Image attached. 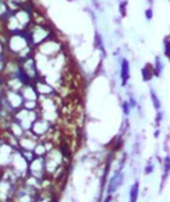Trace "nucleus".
Here are the masks:
<instances>
[{
	"mask_svg": "<svg viewBox=\"0 0 170 202\" xmlns=\"http://www.w3.org/2000/svg\"><path fill=\"white\" fill-rule=\"evenodd\" d=\"M121 78H123V84L125 85L129 78V65L127 60H124L121 65Z\"/></svg>",
	"mask_w": 170,
	"mask_h": 202,
	"instance_id": "nucleus-2",
	"label": "nucleus"
},
{
	"mask_svg": "<svg viewBox=\"0 0 170 202\" xmlns=\"http://www.w3.org/2000/svg\"><path fill=\"white\" fill-rule=\"evenodd\" d=\"M164 51H166V56L169 57V39L168 38L164 40Z\"/></svg>",
	"mask_w": 170,
	"mask_h": 202,
	"instance_id": "nucleus-6",
	"label": "nucleus"
},
{
	"mask_svg": "<svg viewBox=\"0 0 170 202\" xmlns=\"http://www.w3.org/2000/svg\"><path fill=\"white\" fill-rule=\"evenodd\" d=\"M138 196V183H135L130 190V202H135Z\"/></svg>",
	"mask_w": 170,
	"mask_h": 202,
	"instance_id": "nucleus-3",
	"label": "nucleus"
},
{
	"mask_svg": "<svg viewBox=\"0 0 170 202\" xmlns=\"http://www.w3.org/2000/svg\"><path fill=\"white\" fill-rule=\"evenodd\" d=\"M151 96H152V99H153V103H154V107H155L157 109H160V101H159V98L155 96V93H154L153 91H151Z\"/></svg>",
	"mask_w": 170,
	"mask_h": 202,
	"instance_id": "nucleus-5",
	"label": "nucleus"
},
{
	"mask_svg": "<svg viewBox=\"0 0 170 202\" xmlns=\"http://www.w3.org/2000/svg\"><path fill=\"white\" fill-rule=\"evenodd\" d=\"M121 182H123V174L121 173H117L110 181V185H109V193H114V192L117 190L118 187L121 185Z\"/></svg>",
	"mask_w": 170,
	"mask_h": 202,
	"instance_id": "nucleus-1",
	"label": "nucleus"
},
{
	"mask_svg": "<svg viewBox=\"0 0 170 202\" xmlns=\"http://www.w3.org/2000/svg\"><path fill=\"white\" fill-rule=\"evenodd\" d=\"M146 17H149V18H151V17H152V13H151V9H148V10H146Z\"/></svg>",
	"mask_w": 170,
	"mask_h": 202,
	"instance_id": "nucleus-7",
	"label": "nucleus"
},
{
	"mask_svg": "<svg viewBox=\"0 0 170 202\" xmlns=\"http://www.w3.org/2000/svg\"><path fill=\"white\" fill-rule=\"evenodd\" d=\"M106 202H110V198H108V199L106 200Z\"/></svg>",
	"mask_w": 170,
	"mask_h": 202,
	"instance_id": "nucleus-8",
	"label": "nucleus"
},
{
	"mask_svg": "<svg viewBox=\"0 0 170 202\" xmlns=\"http://www.w3.org/2000/svg\"><path fill=\"white\" fill-rule=\"evenodd\" d=\"M151 76H152V72L149 71V67L146 66V67L143 69V80H144V81H149L150 78H151Z\"/></svg>",
	"mask_w": 170,
	"mask_h": 202,
	"instance_id": "nucleus-4",
	"label": "nucleus"
}]
</instances>
